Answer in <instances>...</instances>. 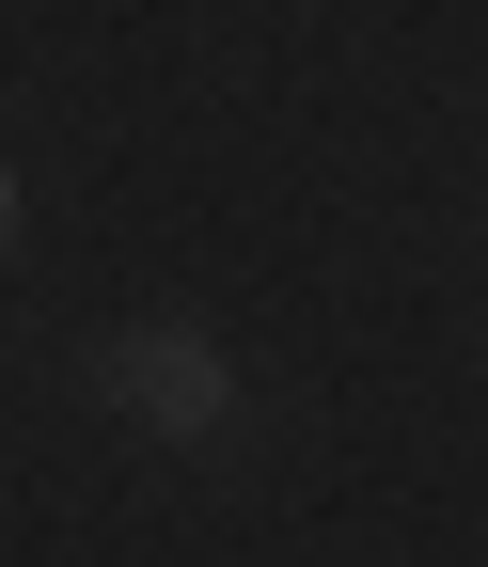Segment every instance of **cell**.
Here are the masks:
<instances>
[{"instance_id":"7a4b0ae2","label":"cell","mask_w":488,"mask_h":567,"mask_svg":"<svg viewBox=\"0 0 488 567\" xmlns=\"http://www.w3.org/2000/svg\"><path fill=\"white\" fill-rule=\"evenodd\" d=\"M17 221H32V205H17V158H0V252H17Z\"/></svg>"},{"instance_id":"6da1fadb","label":"cell","mask_w":488,"mask_h":567,"mask_svg":"<svg viewBox=\"0 0 488 567\" xmlns=\"http://www.w3.org/2000/svg\"><path fill=\"white\" fill-rule=\"evenodd\" d=\"M111 410L143 425V442H221L237 425V347L205 331V316H143V331H111Z\"/></svg>"}]
</instances>
